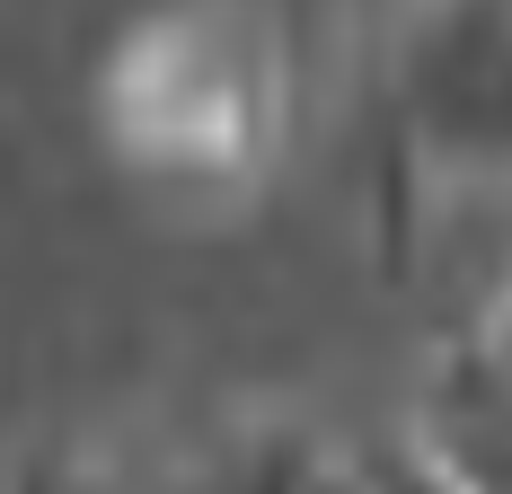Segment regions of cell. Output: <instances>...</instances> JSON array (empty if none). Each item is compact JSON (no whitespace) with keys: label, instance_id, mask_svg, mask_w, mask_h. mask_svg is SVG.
Listing matches in <instances>:
<instances>
[{"label":"cell","instance_id":"6da1fadb","mask_svg":"<svg viewBox=\"0 0 512 494\" xmlns=\"http://www.w3.org/2000/svg\"><path fill=\"white\" fill-rule=\"evenodd\" d=\"M106 150L168 195H248L292 142V45L265 0H168L98 71Z\"/></svg>","mask_w":512,"mask_h":494}]
</instances>
